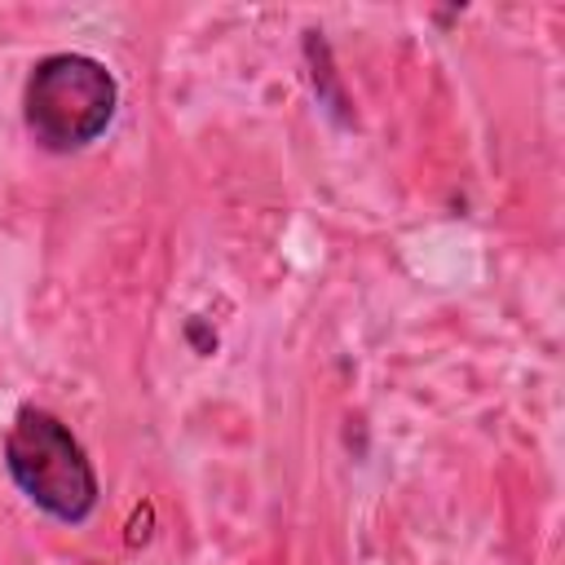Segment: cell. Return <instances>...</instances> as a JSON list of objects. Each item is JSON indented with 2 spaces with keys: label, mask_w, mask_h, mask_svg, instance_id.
I'll return each instance as SVG.
<instances>
[{
  "label": "cell",
  "mask_w": 565,
  "mask_h": 565,
  "mask_svg": "<svg viewBox=\"0 0 565 565\" xmlns=\"http://www.w3.org/2000/svg\"><path fill=\"white\" fill-rule=\"evenodd\" d=\"M115 106L119 84L106 62L88 53H49L22 84V124L53 154L93 146L110 128Z\"/></svg>",
  "instance_id": "obj_2"
},
{
  "label": "cell",
  "mask_w": 565,
  "mask_h": 565,
  "mask_svg": "<svg viewBox=\"0 0 565 565\" xmlns=\"http://www.w3.org/2000/svg\"><path fill=\"white\" fill-rule=\"evenodd\" d=\"M4 468L13 486L53 521L84 525L97 508V468L79 437L44 406H22L4 437Z\"/></svg>",
  "instance_id": "obj_1"
}]
</instances>
